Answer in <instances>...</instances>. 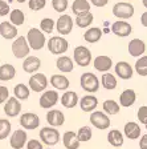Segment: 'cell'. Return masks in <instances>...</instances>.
I'll list each match as a JSON object with an SVG mask.
<instances>
[{"label":"cell","instance_id":"52a82bcc","mask_svg":"<svg viewBox=\"0 0 147 149\" xmlns=\"http://www.w3.org/2000/svg\"><path fill=\"white\" fill-rule=\"evenodd\" d=\"M73 59L77 65L80 67H88L92 63V52L89 48H86L84 45H78L74 48L73 52Z\"/></svg>","mask_w":147,"mask_h":149},{"label":"cell","instance_id":"9a60e30c","mask_svg":"<svg viewBox=\"0 0 147 149\" xmlns=\"http://www.w3.org/2000/svg\"><path fill=\"white\" fill-rule=\"evenodd\" d=\"M131 31H133V27L126 20H117L111 25V32L114 35H117L118 37L129 36V35H131Z\"/></svg>","mask_w":147,"mask_h":149},{"label":"cell","instance_id":"ab89813d","mask_svg":"<svg viewBox=\"0 0 147 149\" xmlns=\"http://www.w3.org/2000/svg\"><path fill=\"white\" fill-rule=\"evenodd\" d=\"M135 71L139 76H147V56H141L135 63Z\"/></svg>","mask_w":147,"mask_h":149},{"label":"cell","instance_id":"f1b7e54d","mask_svg":"<svg viewBox=\"0 0 147 149\" xmlns=\"http://www.w3.org/2000/svg\"><path fill=\"white\" fill-rule=\"evenodd\" d=\"M107 141L114 148H121L123 145V141H125L123 140V133L119 132L118 129H111L107 134Z\"/></svg>","mask_w":147,"mask_h":149},{"label":"cell","instance_id":"4fadbf2b","mask_svg":"<svg viewBox=\"0 0 147 149\" xmlns=\"http://www.w3.org/2000/svg\"><path fill=\"white\" fill-rule=\"evenodd\" d=\"M28 141V134L25 129H16L13 130L12 136L9 139V145L12 149H23Z\"/></svg>","mask_w":147,"mask_h":149},{"label":"cell","instance_id":"7a4b0ae2","mask_svg":"<svg viewBox=\"0 0 147 149\" xmlns=\"http://www.w3.org/2000/svg\"><path fill=\"white\" fill-rule=\"evenodd\" d=\"M39 136H40L41 143L45 144V145H48V146L56 145V144L60 141V139H61V134H60L58 129H56V128H53V127L41 128Z\"/></svg>","mask_w":147,"mask_h":149},{"label":"cell","instance_id":"8d00e7d4","mask_svg":"<svg viewBox=\"0 0 147 149\" xmlns=\"http://www.w3.org/2000/svg\"><path fill=\"white\" fill-rule=\"evenodd\" d=\"M9 19H11V23H12L13 25H16V27H19V25H23L25 22V15L24 12H23L21 9H12L11 12H9Z\"/></svg>","mask_w":147,"mask_h":149},{"label":"cell","instance_id":"d4e9b609","mask_svg":"<svg viewBox=\"0 0 147 149\" xmlns=\"http://www.w3.org/2000/svg\"><path fill=\"white\" fill-rule=\"evenodd\" d=\"M49 81L52 84V87H55L58 91H64V92L70 87V81L64 74H52Z\"/></svg>","mask_w":147,"mask_h":149},{"label":"cell","instance_id":"30bf717a","mask_svg":"<svg viewBox=\"0 0 147 149\" xmlns=\"http://www.w3.org/2000/svg\"><path fill=\"white\" fill-rule=\"evenodd\" d=\"M19 123L23 127V129L33 130L40 127V117L36 113H33V112H27V113H23L20 116Z\"/></svg>","mask_w":147,"mask_h":149},{"label":"cell","instance_id":"277c9868","mask_svg":"<svg viewBox=\"0 0 147 149\" xmlns=\"http://www.w3.org/2000/svg\"><path fill=\"white\" fill-rule=\"evenodd\" d=\"M46 47L52 55H62L68 51L69 43L62 36H53L46 41Z\"/></svg>","mask_w":147,"mask_h":149},{"label":"cell","instance_id":"836d02e7","mask_svg":"<svg viewBox=\"0 0 147 149\" xmlns=\"http://www.w3.org/2000/svg\"><path fill=\"white\" fill-rule=\"evenodd\" d=\"M13 95H15V97L17 100H20V101H24V100H27L28 97H29V95H31V89H29V87H27L25 84L23 83H19L15 85V88H13Z\"/></svg>","mask_w":147,"mask_h":149},{"label":"cell","instance_id":"f546056e","mask_svg":"<svg viewBox=\"0 0 147 149\" xmlns=\"http://www.w3.org/2000/svg\"><path fill=\"white\" fill-rule=\"evenodd\" d=\"M72 12L76 16L90 12V3L88 0H74L72 4Z\"/></svg>","mask_w":147,"mask_h":149},{"label":"cell","instance_id":"c3c4849f","mask_svg":"<svg viewBox=\"0 0 147 149\" xmlns=\"http://www.w3.org/2000/svg\"><path fill=\"white\" fill-rule=\"evenodd\" d=\"M90 1H92V4L94 7H97V8H102V7H105L109 3V0H90Z\"/></svg>","mask_w":147,"mask_h":149},{"label":"cell","instance_id":"d6986e66","mask_svg":"<svg viewBox=\"0 0 147 149\" xmlns=\"http://www.w3.org/2000/svg\"><path fill=\"white\" fill-rule=\"evenodd\" d=\"M17 27L13 25L11 22H3L0 23V35L6 40H12L17 37Z\"/></svg>","mask_w":147,"mask_h":149},{"label":"cell","instance_id":"5b68a950","mask_svg":"<svg viewBox=\"0 0 147 149\" xmlns=\"http://www.w3.org/2000/svg\"><path fill=\"white\" fill-rule=\"evenodd\" d=\"M31 47L27 41L25 36H17L15 41L12 43V53L15 55L16 59H25L29 55Z\"/></svg>","mask_w":147,"mask_h":149},{"label":"cell","instance_id":"f35d334b","mask_svg":"<svg viewBox=\"0 0 147 149\" xmlns=\"http://www.w3.org/2000/svg\"><path fill=\"white\" fill-rule=\"evenodd\" d=\"M93 136V132H92V128L90 127H81L77 132V137L80 140V143H88L90 141Z\"/></svg>","mask_w":147,"mask_h":149},{"label":"cell","instance_id":"ac0fdd59","mask_svg":"<svg viewBox=\"0 0 147 149\" xmlns=\"http://www.w3.org/2000/svg\"><path fill=\"white\" fill-rule=\"evenodd\" d=\"M93 67L98 72L105 73V72H109V69L113 67V60H111V57H109L106 55H99L93 60Z\"/></svg>","mask_w":147,"mask_h":149},{"label":"cell","instance_id":"5bb4252c","mask_svg":"<svg viewBox=\"0 0 147 149\" xmlns=\"http://www.w3.org/2000/svg\"><path fill=\"white\" fill-rule=\"evenodd\" d=\"M21 112V102L16 97H8L6 102H4V113L8 117H16L20 115Z\"/></svg>","mask_w":147,"mask_h":149},{"label":"cell","instance_id":"8fae6325","mask_svg":"<svg viewBox=\"0 0 147 149\" xmlns=\"http://www.w3.org/2000/svg\"><path fill=\"white\" fill-rule=\"evenodd\" d=\"M73 24H74V22H73V19H72V16L64 13V15H61L57 19V22H56V29H57V32L61 35V36H66V35H69L72 32Z\"/></svg>","mask_w":147,"mask_h":149},{"label":"cell","instance_id":"1f68e13d","mask_svg":"<svg viewBox=\"0 0 147 149\" xmlns=\"http://www.w3.org/2000/svg\"><path fill=\"white\" fill-rule=\"evenodd\" d=\"M16 69L12 64H3L0 65V80L1 81H9L15 79Z\"/></svg>","mask_w":147,"mask_h":149},{"label":"cell","instance_id":"816d5d0a","mask_svg":"<svg viewBox=\"0 0 147 149\" xmlns=\"http://www.w3.org/2000/svg\"><path fill=\"white\" fill-rule=\"evenodd\" d=\"M142 3H143V6L147 8V0H142Z\"/></svg>","mask_w":147,"mask_h":149},{"label":"cell","instance_id":"f5cc1de1","mask_svg":"<svg viewBox=\"0 0 147 149\" xmlns=\"http://www.w3.org/2000/svg\"><path fill=\"white\" fill-rule=\"evenodd\" d=\"M16 1H17V3H25L27 0H16Z\"/></svg>","mask_w":147,"mask_h":149},{"label":"cell","instance_id":"d590c367","mask_svg":"<svg viewBox=\"0 0 147 149\" xmlns=\"http://www.w3.org/2000/svg\"><path fill=\"white\" fill-rule=\"evenodd\" d=\"M93 20H94V16L92 12H86L82 15H78L76 17V25L80 28H88L92 25Z\"/></svg>","mask_w":147,"mask_h":149},{"label":"cell","instance_id":"3957f363","mask_svg":"<svg viewBox=\"0 0 147 149\" xmlns=\"http://www.w3.org/2000/svg\"><path fill=\"white\" fill-rule=\"evenodd\" d=\"M80 84L81 88L88 93H95L99 89V80L93 72H85L81 74Z\"/></svg>","mask_w":147,"mask_h":149},{"label":"cell","instance_id":"11a10c76","mask_svg":"<svg viewBox=\"0 0 147 149\" xmlns=\"http://www.w3.org/2000/svg\"><path fill=\"white\" fill-rule=\"evenodd\" d=\"M125 1H130V0H125Z\"/></svg>","mask_w":147,"mask_h":149},{"label":"cell","instance_id":"681fc988","mask_svg":"<svg viewBox=\"0 0 147 149\" xmlns=\"http://www.w3.org/2000/svg\"><path fill=\"white\" fill-rule=\"evenodd\" d=\"M139 148L141 149H147V134L141 136V140H139Z\"/></svg>","mask_w":147,"mask_h":149},{"label":"cell","instance_id":"f907efd6","mask_svg":"<svg viewBox=\"0 0 147 149\" xmlns=\"http://www.w3.org/2000/svg\"><path fill=\"white\" fill-rule=\"evenodd\" d=\"M141 23H142V25H143V27H147V12L142 13V16H141Z\"/></svg>","mask_w":147,"mask_h":149},{"label":"cell","instance_id":"bcb514c9","mask_svg":"<svg viewBox=\"0 0 147 149\" xmlns=\"http://www.w3.org/2000/svg\"><path fill=\"white\" fill-rule=\"evenodd\" d=\"M11 12V8H9V4L4 0H0V16H7Z\"/></svg>","mask_w":147,"mask_h":149},{"label":"cell","instance_id":"d6a6232c","mask_svg":"<svg viewBox=\"0 0 147 149\" xmlns=\"http://www.w3.org/2000/svg\"><path fill=\"white\" fill-rule=\"evenodd\" d=\"M102 108H104V112L106 113L107 116H114V115H118L121 111V105L115 100L113 99H109V100H105L104 104H102Z\"/></svg>","mask_w":147,"mask_h":149},{"label":"cell","instance_id":"603a6c76","mask_svg":"<svg viewBox=\"0 0 147 149\" xmlns=\"http://www.w3.org/2000/svg\"><path fill=\"white\" fill-rule=\"evenodd\" d=\"M146 52V44L141 39H133L129 43V53L134 57H141Z\"/></svg>","mask_w":147,"mask_h":149},{"label":"cell","instance_id":"4dcf8cb0","mask_svg":"<svg viewBox=\"0 0 147 149\" xmlns=\"http://www.w3.org/2000/svg\"><path fill=\"white\" fill-rule=\"evenodd\" d=\"M102 35H104V32H102L101 28L93 27V28H89V29L84 33V39H85V41L93 44V43H97V41L101 40Z\"/></svg>","mask_w":147,"mask_h":149},{"label":"cell","instance_id":"484cf974","mask_svg":"<svg viewBox=\"0 0 147 149\" xmlns=\"http://www.w3.org/2000/svg\"><path fill=\"white\" fill-rule=\"evenodd\" d=\"M62 144L66 149H78L81 143L77 137V133L72 132V130H68L62 136Z\"/></svg>","mask_w":147,"mask_h":149},{"label":"cell","instance_id":"b9f144b4","mask_svg":"<svg viewBox=\"0 0 147 149\" xmlns=\"http://www.w3.org/2000/svg\"><path fill=\"white\" fill-rule=\"evenodd\" d=\"M45 6H46V0H29V1H28V7H29V9L33 11V12L41 11Z\"/></svg>","mask_w":147,"mask_h":149},{"label":"cell","instance_id":"8992f818","mask_svg":"<svg viewBox=\"0 0 147 149\" xmlns=\"http://www.w3.org/2000/svg\"><path fill=\"white\" fill-rule=\"evenodd\" d=\"M113 15L119 20L130 19L134 15V6L131 3H127V1H119V3L114 4Z\"/></svg>","mask_w":147,"mask_h":149},{"label":"cell","instance_id":"cb8c5ba5","mask_svg":"<svg viewBox=\"0 0 147 149\" xmlns=\"http://www.w3.org/2000/svg\"><path fill=\"white\" fill-rule=\"evenodd\" d=\"M60 101H61L62 107L64 108H74V107L78 104V95L73 91H65L64 95L60 97Z\"/></svg>","mask_w":147,"mask_h":149},{"label":"cell","instance_id":"9c48e42d","mask_svg":"<svg viewBox=\"0 0 147 149\" xmlns=\"http://www.w3.org/2000/svg\"><path fill=\"white\" fill-rule=\"evenodd\" d=\"M90 123H92V125L94 128L101 129V130L107 129L111 124L109 116H107L105 112H101V111H93L92 112V115H90Z\"/></svg>","mask_w":147,"mask_h":149},{"label":"cell","instance_id":"6da1fadb","mask_svg":"<svg viewBox=\"0 0 147 149\" xmlns=\"http://www.w3.org/2000/svg\"><path fill=\"white\" fill-rule=\"evenodd\" d=\"M27 41L29 44V47H31V49L40 51L46 44L45 33L41 32L40 28H31L27 33Z\"/></svg>","mask_w":147,"mask_h":149},{"label":"cell","instance_id":"60d3db41","mask_svg":"<svg viewBox=\"0 0 147 149\" xmlns=\"http://www.w3.org/2000/svg\"><path fill=\"white\" fill-rule=\"evenodd\" d=\"M40 29L44 33H52L55 29V20L50 17H44L40 22Z\"/></svg>","mask_w":147,"mask_h":149},{"label":"cell","instance_id":"7bdbcfd3","mask_svg":"<svg viewBox=\"0 0 147 149\" xmlns=\"http://www.w3.org/2000/svg\"><path fill=\"white\" fill-rule=\"evenodd\" d=\"M68 6H69L68 0H52V7L55 8L56 12H60V13L65 12Z\"/></svg>","mask_w":147,"mask_h":149},{"label":"cell","instance_id":"f6af8a7d","mask_svg":"<svg viewBox=\"0 0 147 149\" xmlns=\"http://www.w3.org/2000/svg\"><path fill=\"white\" fill-rule=\"evenodd\" d=\"M137 116H138L139 123L144 124V123H146V120H147V105L141 107V108L138 109V113H137Z\"/></svg>","mask_w":147,"mask_h":149},{"label":"cell","instance_id":"ffe728a7","mask_svg":"<svg viewBox=\"0 0 147 149\" xmlns=\"http://www.w3.org/2000/svg\"><path fill=\"white\" fill-rule=\"evenodd\" d=\"M41 67V60L37 56H27L23 61V69L27 73H36Z\"/></svg>","mask_w":147,"mask_h":149},{"label":"cell","instance_id":"7402d4cb","mask_svg":"<svg viewBox=\"0 0 147 149\" xmlns=\"http://www.w3.org/2000/svg\"><path fill=\"white\" fill-rule=\"evenodd\" d=\"M135 101H137V93L131 88L125 89L119 95V105L123 107V108H129V107L134 105Z\"/></svg>","mask_w":147,"mask_h":149},{"label":"cell","instance_id":"9f6ffc18","mask_svg":"<svg viewBox=\"0 0 147 149\" xmlns=\"http://www.w3.org/2000/svg\"><path fill=\"white\" fill-rule=\"evenodd\" d=\"M117 149H119V148H117Z\"/></svg>","mask_w":147,"mask_h":149},{"label":"cell","instance_id":"db71d44e","mask_svg":"<svg viewBox=\"0 0 147 149\" xmlns=\"http://www.w3.org/2000/svg\"><path fill=\"white\" fill-rule=\"evenodd\" d=\"M144 127H146V130H147V120H146V123H144Z\"/></svg>","mask_w":147,"mask_h":149},{"label":"cell","instance_id":"4316f807","mask_svg":"<svg viewBox=\"0 0 147 149\" xmlns=\"http://www.w3.org/2000/svg\"><path fill=\"white\" fill-rule=\"evenodd\" d=\"M56 67L62 73H70L74 69V63L69 56H60L56 61Z\"/></svg>","mask_w":147,"mask_h":149},{"label":"cell","instance_id":"7c38bea8","mask_svg":"<svg viewBox=\"0 0 147 149\" xmlns=\"http://www.w3.org/2000/svg\"><path fill=\"white\" fill-rule=\"evenodd\" d=\"M58 100H60V96H58L57 91H55V89L44 91V93L40 96V99H39V104L44 109H50L57 104Z\"/></svg>","mask_w":147,"mask_h":149},{"label":"cell","instance_id":"e0dca14e","mask_svg":"<svg viewBox=\"0 0 147 149\" xmlns=\"http://www.w3.org/2000/svg\"><path fill=\"white\" fill-rule=\"evenodd\" d=\"M46 121L48 124L53 128H58L64 125L65 123V116L60 109H50V111L46 113Z\"/></svg>","mask_w":147,"mask_h":149},{"label":"cell","instance_id":"ee69618b","mask_svg":"<svg viewBox=\"0 0 147 149\" xmlns=\"http://www.w3.org/2000/svg\"><path fill=\"white\" fill-rule=\"evenodd\" d=\"M25 145H27V149H44L43 143L40 140H35V139L28 140Z\"/></svg>","mask_w":147,"mask_h":149},{"label":"cell","instance_id":"44dd1931","mask_svg":"<svg viewBox=\"0 0 147 149\" xmlns=\"http://www.w3.org/2000/svg\"><path fill=\"white\" fill-rule=\"evenodd\" d=\"M123 136H126L129 140H137L141 137V127L135 121H129L125 124L123 128Z\"/></svg>","mask_w":147,"mask_h":149},{"label":"cell","instance_id":"7dc6e473","mask_svg":"<svg viewBox=\"0 0 147 149\" xmlns=\"http://www.w3.org/2000/svg\"><path fill=\"white\" fill-rule=\"evenodd\" d=\"M9 97V89L7 87H0V104H4V102L8 100Z\"/></svg>","mask_w":147,"mask_h":149},{"label":"cell","instance_id":"ba28073f","mask_svg":"<svg viewBox=\"0 0 147 149\" xmlns=\"http://www.w3.org/2000/svg\"><path fill=\"white\" fill-rule=\"evenodd\" d=\"M28 87L33 92H44L48 87V79L44 73H39V72L32 73V76L29 77V81H28Z\"/></svg>","mask_w":147,"mask_h":149},{"label":"cell","instance_id":"2e32d148","mask_svg":"<svg viewBox=\"0 0 147 149\" xmlns=\"http://www.w3.org/2000/svg\"><path fill=\"white\" fill-rule=\"evenodd\" d=\"M114 68H115L117 76L119 79H122V80H130L133 77L134 69H133V67L127 61H118Z\"/></svg>","mask_w":147,"mask_h":149},{"label":"cell","instance_id":"74e56055","mask_svg":"<svg viewBox=\"0 0 147 149\" xmlns=\"http://www.w3.org/2000/svg\"><path fill=\"white\" fill-rule=\"evenodd\" d=\"M12 132V125L8 118H0V140H6Z\"/></svg>","mask_w":147,"mask_h":149},{"label":"cell","instance_id":"83f0119b","mask_svg":"<svg viewBox=\"0 0 147 149\" xmlns=\"http://www.w3.org/2000/svg\"><path fill=\"white\" fill-rule=\"evenodd\" d=\"M98 105V99L95 96L90 95H85L82 99L80 100V107L84 112H93Z\"/></svg>","mask_w":147,"mask_h":149},{"label":"cell","instance_id":"e575fe53","mask_svg":"<svg viewBox=\"0 0 147 149\" xmlns=\"http://www.w3.org/2000/svg\"><path fill=\"white\" fill-rule=\"evenodd\" d=\"M101 84L105 89L113 91V89H115V87H117V77L114 74L109 73V72H105L101 77Z\"/></svg>","mask_w":147,"mask_h":149}]
</instances>
